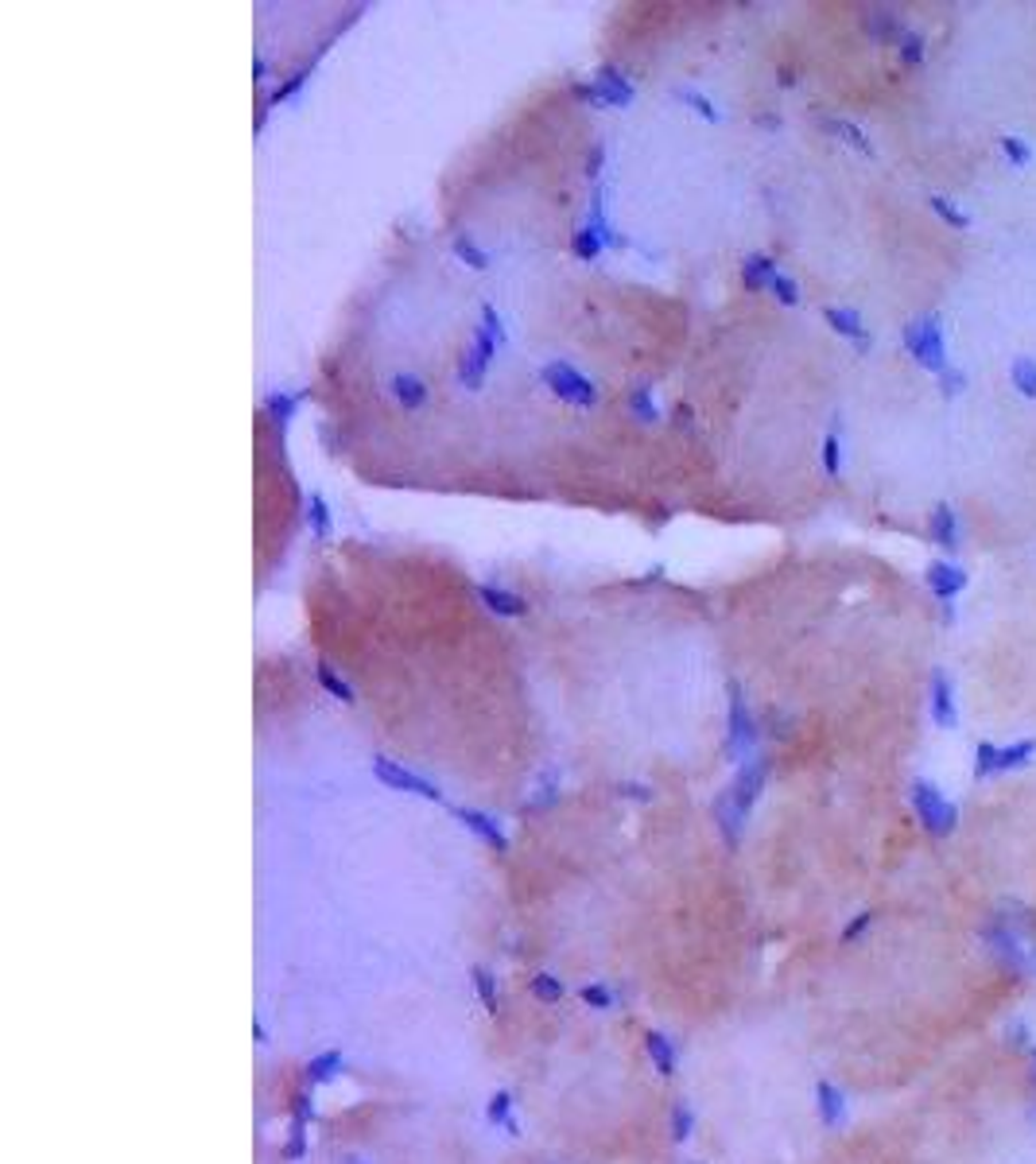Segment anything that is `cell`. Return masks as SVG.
Masks as SVG:
<instances>
[{"label": "cell", "mask_w": 1036, "mask_h": 1164, "mask_svg": "<svg viewBox=\"0 0 1036 1164\" xmlns=\"http://www.w3.org/2000/svg\"><path fill=\"white\" fill-rule=\"evenodd\" d=\"M823 470H827V477L843 474V439H838V431H827V439H823Z\"/></svg>", "instance_id": "obj_39"}, {"label": "cell", "mask_w": 1036, "mask_h": 1164, "mask_svg": "<svg viewBox=\"0 0 1036 1164\" xmlns=\"http://www.w3.org/2000/svg\"><path fill=\"white\" fill-rule=\"evenodd\" d=\"M455 819L466 827V831H474L481 843H490L494 850H509V834L501 831V823L494 819V816H485V812H478V807H455Z\"/></svg>", "instance_id": "obj_12"}, {"label": "cell", "mask_w": 1036, "mask_h": 1164, "mask_svg": "<svg viewBox=\"0 0 1036 1164\" xmlns=\"http://www.w3.org/2000/svg\"><path fill=\"white\" fill-rule=\"evenodd\" d=\"M618 796H637V800H653V792H649V788H640V784H618Z\"/></svg>", "instance_id": "obj_45"}, {"label": "cell", "mask_w": 1036, "mask_h": 1164, "mask_svg": "<svg viewBox=\"0 0 1036 1164\" xmlns=\"http://www.w3.org/2000/svg\"><path fill=\"white\" fill-rule=\"evenodd\" d=\"M715 823H719V831H722V838H726V847H737L741 827H746V816H741L737 807H734L730 792H722V796L715 800Z\"/></svg>", "instance_id": "obj_24"}, {"label": "cell", "mask_w": 1036, "mask_h": 1164, "mask_svg": "<svg viewBox=\"0 0 1036 1164\" xmlns=\"http://www.w3.org/2000/svg\"><path fill=\"white\" fill-rule=\"evenodd\" d=\"M928 43H924V36L916 27H904V36H900V43H897V55H900V62L904 67H924V51Z\"/></svg>", "instance_id": "obj_31"}, {"label": "cell", "mask_w": 1036, "mask_h": 1164, "mask_svg": "<svg viewBox=\"0 0 1036 1164\" xmlns=\"http://www.w3.org/2000/svg\"><path fill=\"white\" fill-rule=\"evenodd\" d=\"M342 1164H362V1160H358V1156H349V1160H342Z\"/></svg>", "instance_id": "obj_49"}, {"label": "cell", "mask_w": 1036, "mask_h": 1164, "mask_svg": "<svg viewBox=\"0 0 1036 1164\" xmlns=\"http://www.w3.org/2000/svg\"><path fill=\"white\" fill-rule=\"evenodd\" d=\"M862 27H866V36L873 40V43H900V36H904V20L889 8V5H878V8H866V16H862Z\"/></svg>", "instance_id": "obj_14"}, {"label": "cell", "mask_w": 1036, "mask_h": 1164, "mask_svg": "<svg viewBox=\"0 0 1036 1164\" xmlns=\"http://www.w3.org/2000/svg\"><path fill=\"white\" fill-rule=\"evenodd\" d=\"M769 768H772L769 757H750V761H741V768H737V776H734V784L726 788L741 816H750L753 803L761 800V792H765V784H769Z\"/></svg>", "instance_id": "obj_7"}, {"label": "cell", "mask_w": 1036, "mask_h": 1164, "mask_svg": "<svg viewBox=\"0 0 1036 1164\" xmlns=\"http://www.w3.org/2000/svg\"><path fill=\"white\" fill-rule=\"evenodd\" d=\"M299 404H303V396H299V393H283V388H280V393H268L265 412L276 419V424H287V419L299 412Z\"/></svg>", "instance_id": "obj_32"}, {"label": "cell", "mask_w": 1036, "mask_h": 1164, "mask_svg": "<svg viewBox=\"0 0 1036 1164\" xmlns=\"http://www.w3.org/2000/svg\"><path fill=\"white\" fill-rule=\"evenodd\" d=\"M940 388H944V396H947V400L963 396V388H966V373H963V369H955V365H947V369L940 373Z\"/></svg>", "instance_id": "obj_43"}, {"label": "cell", "mask_w": 1036, "mask_h": 1164, "mask_svg": "<svg viewBox=\"0 0 1036 1164\" xmlns=\"http://www.w3.org/2000/svg\"><path fill=\"white\" fill-rule=\"evenodd\" d=\"M602 164H606V144L598 140V144L591 148V155H587V179H598V175H602Z\"/></svg>", "instance_id": "obj_44"}, {"label": "cell", "mask_w": 1036, "mask_h": 1164, "mask_svg": "<svg viewBox=\"0 0 1036 1164\" xmlns=\"http://www.w3.org/2000/svg\"><path fill=\"white\" fill-rule=\"evenodd\" d=\"M455 256H459V261H466L474 272H485V268H490V252L478 249L470 234H459V237H455Z\"/></svg>", "instance_id": "obj_33"}, {"label": "cell", "mask_w": 1036, "mask_h": 1164, "mask_svg": "<svg viewBox=\"0 0 1036 1164\" xmlns=\"http://www.w3.org/2000/svg\"><path fill=\"white\" fill-rule=\"evenodd\" d=\"M997 152L1006 155V159H1010V168H1017V171L1032 164V144H1028V140H1021V137H1001V140H997Z\"/></svg>", "instance_id": "obj_34"}, {"label": "cell", "mask_w": 1036, "mask_h": 1164, "mask_svg": "<svg viewBox=\"0 0 1036 1164\" xmlns=\"http://www.w3.org/2000/svg\"><path fill=\"white\" fill-rule=\"evenodd\" d=\"M931 540L944 547V552H959V512L947 505V501H940L931 509Z\"/></svg>", "instance_id": "obj_17"}, {"label": "cell", "mask_w": 1036, "mask_h": 1164, "mask_svg": "<svg viewBox=\"0 0 1036 1164\" xmlns=\"http://www.w3.org/2000/svg\"><path fill=\"white\" fill-rule=\"evenodd\" d=\"M342 1067H346V1056H342L338 1048H331V1052H318V1056H311V1059H307V1067H303V1075H307V1083H311V1087H322V1083L338 1079Z\"/></svg>", "instance_id": "obj_20"}, {"label": "cell", "mask_w": 1036, "mask_h": 1164, "mask_svg": "<svg viewBox=\"0 0 1036 1164\" xmlns=\"http://www.w3.org/2000/svg\"><path fill=\"white\" fill-rule=\"evenodd\" d=\"M928 206H931V214L940 221H947L951 230H970V214L959 210V202H951L947 194H928Z\"/></svg>", "instance_id": "obj_29"}, {"label": "cell", "mask_w": 1036, "mask_h": 1164, "mask_svg": "<svg viewBox=\"0 0 1036 1164\" xmlns=\"http://www.w3.org/2000/svg\"><path fill=\"white\" fill-rule=\"evenodd\" d=\"M644 1052H649L653 1072H656L660 1079H672V1075H675L679 1052H675V1044H672L668 1032H660V1028H649V1032H644Z\"/></svg>", "instance_id": "obj_16"}, {"label": "cell", "mask_w": 1036, "mask_h": 1164, "mask_svg": "<svg viewBox=\"0 0 1036 1164\" xmlns=\"http://www.w3.org/2000/svg\"><path fill=\"white\" fill-rule=\"evenodd\" d=\"M823 128H827L831 137L843 140L847 148H854L858 155H866V159L878 155V152H873V144H869V137H866V128H858L854 121H847V117H827V121H823Z\"/></svg>", "instance_id": "obj_18"}, {"label": "cell", "mask_w": 1036, "mask_h": 1164, "mask_svg": "<svg viewBox=\"0 0 1036 1164\" xmlns=\"http://www.w3.org/2000/svg\"><path fill=\"white\" fill-rule=\"evenodd\" d=\"M528 990H532L536 1001H543V1006H556V1001L567 997V982H563L559 975H552V970H540V975H532V978H528Z\"/></svg>", "instance_id": "obj_25"}, {"label": "cell", "mask_w": 1036, "mask_h": 1164, "mask_svg": "<svg viewBox=\"0 0 1036 1164\" xmlns=\"http://www.w3.org/2000/svg\"><path fill=\"white\" fill-rule=\"evenodd\" d=\"M928 706H931V722L944 726V730H955L959 726V706H955V687H951V675L944 668H931V679H928Z\"/></svg>", "instance_id": "obj_9"}, {"label": "cell", "mask_w": 1036, "mask_h": 1164, "mask_svg": "<svg viewBox=\"0 0 1036 1164\" xmlns=\"http://www.w3.org/2000/svg\"><path fill=\"white\" fill-rule=\"evenodd\" d=\"M478 598H481V606L490 609V613H497V618H528V598H521V594H512V590H505V587H494V582H485V587H478Z\"/></svg>", "instance_id": "obj_15"}, {"label": "cell", "mask_w": 1036, "mask_h": 1164, "mask_svg": "<svg viewBox=\"0 0 1036 1164\" xmlns=\"http://www.w3.org/2000/svg\"><path fill=\"white\" fill-rule=\"evenodd\" d=\"M602 249H606V237L594 230L591 221H582L578 230H575V237H571V252L578 256V261H594Z\"/></svg>", "instance_id": "obj_27"}, {"label": "cell", "mask_w": 1036, "mask_h": 1164, "mask_svg": "<svg viewBox=\"0 0 1036 1164\" xmlns=\"http://www.w3.org/2000/svg\"><path fill=\"white\" fill-rule=\"evenodd\" d=\"M578 997H582V1006H591V1010H598V1013L613 1010V990H606V986H598V982L582 986V990H578Z\"/></svg>", "instance_id": "obj_42"}, {"label": "cell", "mask_w": 1036, "mask_h": 1164, "mask_svg": "<svg viewBox=\"0 0 1036 1164\" xmlns=\"http://www.w3.org/2000/svg\"><path fill=\"white\" fill-rule=\"evenodd\" d=\"M393 396H397V404L404 412H419L428 404V384L419 377H412V373H397L393 377Z\"/></svg>", "instance_id": "obj_23"}, {"label": "cell", "mask_w": 1036, "mask_h": 1164, "mask_svg": "<svg viewBox=\"0 0 1036 1164\" xmlns=\"http://www.w3.org/2000/svg\"><path fill=\"white\" fill-rule=\"evenodd\" d=\"M909 800H913V812H916V819L924 823V831H931V834L947 838V834L959 827V807H955V803H947L935 784H928V781H913Z\"/></svg>", "instance_id": "obj_3"}, {"label": "cell", "mask_w": 1036, "mask_h": 1164, "mask_svg": "<svg viewBox=\"0 0 1036 1164\" xmlns=\"http://www.w3.org/2000/svg\"><path fill=\"white\" fill-rule=\"evenodd\" d=\"M474 990H478V997H481V1010L490 1013V1017H497L501 994H497V975H494L490 966H474Z\"/></svg>", "instance_id": "obj_26"}, {"label": "cell", "mask_w": 1036, "mask_h": 1164, "mask_svg": "<svg viewBox=\"0 0 1036 1164\" xmlns=\"http://www.w3.org/2000/svg\"><path fill=\"white\" fill-rule=\"evenodd\" d=\"M318 684L327 687V691H331L334 699H342L346 706H349V703H358V699H353V687L346 684V679H342V675H338V671H334L331 664H318Z\"/></svg>", "instance_id": "obj_38"}, {"label": "cell", "mask_w": 1036, "mask_h": 1164, "mask_svg": "<svg viewBox=\"0 0 1036 1164\" xmlns=\"http://www.w3.org/2000/svg\"><path fill=\"white\" fill-rule=\"evenodd\" d=\"M816 1107H819V1122L823 1125H843V1118H847V1107H843V1091H838L834 1083H827V1079H819L816 1083Z\"/></svg>", "instance_id": "obj_19"}, {"label": "cell", "mask_w": 1036, "mask_h": 1164, "mask_svg": "<svg viewBox=\"0 0 1036 1164\" xmlns=\"http://www.w3.org/2000/svg\"><path fill=\"white\" fill-rule=\"evenodd\" d=\"M823 322H827V327H831L838 338L854 342L858 349H869V327L862 322L858 311H850V307H823Z\"/></svg>", "instance_id": "obj_13"}, {"label": "cell", "mask_w": 1036, "mask_h": 1164, "mask_svg": "<svg viewBox=\"0 0 1036 1164\" xmlns=\"http://www.w3.org/2000/svg\"><path fill=\"white\" fill-rule=\"evenodd\" d=\"M575 97H578V102L598 105V109H625V105H633L637 89H633V82L625 78V71L602 67L594 82H578V86H575Z\"/></svg>", "instance_id": "obj_4"}, {"label": "cell", "mask_w": 1036, "mask_h": 1164, "mask_svg": "<svg viewBox=\"0 0 1036 1164\" xmlns=\"http://www.w3.org/2000/svg\"><path fill=\"white\" fill-rule=\"evenodd\" d=\"M481 331L490 334L497 346H505V342H509V331H505V322H501V315H497V307H494V303H481Z\"/></svg>", "instance_id": "obj_41"}, {"label": "cell", "mask_w": 1036, "mask_h": 1164, "mask_svg": "<svg viewBox=\"0 0 1036 1164\" xmlns=\"http://www.w3.org/2000/svg\"><path fill=\"white\" fill-rule=\"evenodd\" d=\"M675 97H679V102H684V105H691V109H695V113H699L703 121H710V124H719V121H722L719 105L710 102L706 93H699V89H675Z\"/></svg>", "instance_id": "obj_36"}, {"label": "cell", "mask_w": 1036, "mask_h": 1164, "mask_svg": "<svg viewBox=\"0 0 1036 1164\" xmlns=\"http://www.w3.org/2000/svg\"><path fill=\"white\" fill-rule=\"evenodd\" d=\"M1010 380L1013 388L1025 396V400H1036V358H1013V369H1010Z\"/></svg>", "instance_id": "obj_30"}, {"label": "cell", "mask_w": 1036, "mask_h": 1164, "mask_svg": "<svg viewBox=\"0 0 1036 1164\" xmlns=\"http://www.w3.org/2000/svg\"><path fill=\"white\" fill-rule=\"evenodd\" d=\"M668 1134H672L675 1145H688L691 1134H695V1107L684 1103V1098H679V1103L672 1107V1125H668Z\"/></svg>", "instance_id": "obj_28"}, {"label": "cell", "mask_w": 1036, "mask_h": 1164, "mask_svg": "<svg viewBox=\"0 0 1036 1164\" xmlns=\"http://www.w3.org/2000/svg\"><path fill=\"white\" fill-rule=\"evenodd\" d=\"M730 730H726V753L734 757V761H741L746 753H753V746H757V719H753V710H750V703H746V691H741V684L737 679H730Z\"/></svg>", "instance_id": "obj_5"}, {"label": "cell", "mask_w": 1036, "mask_h": 1164, "mask_svg": "<svg viewBox=\"0 0 1036 1164\" xmlns=\"http://www.w3.org/2000/svg\"><path fill=\"white\" fill-rule=\"evenodd\" d=\"M629 412L637 415V424H656V419H660V408H656L653 388H637V393L629 396Z\"/></svg>", "instance_id": "obj_35"}, {"label": "cell", "mask_w": 1036, "mask_h": 1164, "mask_svg": "<svg viewBox=\"0 0 1036 1164\" xmlns=\"http://www.w3.org/2000/svg\"><path fill=\"white\" fill-rule=\"evenodd\" d=\"M512 1094L509 1091H494L490 1094V1103H485V1118H490L494 1125H501L509 1138H521V1122H516V1114H512Z\"/></svg>", "instance_id": "obj_22"}, {"label": "cell", "mask_w": 1036, "mask_h": 1164, "mask_svg": "<svg viewBox=\"0 0 1036 1164\" xmlns=\"http://www.w3.org/2000/svg\"><path fill=\"white\" fill-rule=\"evenodd\" d=\"M497 342L485 334L481 327H478V334H474V342L462 349V358H459V380H462V388H470V393H478V388L485 384V369L494 365V358H497Z\"/></svg>", "instance_id": "obj_8"}, {"label": "cell", "mask_w": 1036, "mask_h": 1164, "mask_svg": "<svg viewBox=\"0 0 1036 1164\" xmlns=\"http://www.w3.org/2000/svg\"><path fill=\"white\" fill-rule=\"evenodd\" d=\"M776 272H781V268H776V261L769 252H750L746 261H741V280H746L750 291H769V280Z\"/></svg>", "instance_id": "obj_21"}, {"label": "cell", "mask_w": 1036, "mask_h": 1164, "mask_svg": "<svg viewBox=\"0 0 1036 1164\" xmlns=\"http://www.w3.org/2000/svg\"><path fill=\"white\" fill-rule=\"evenodd\" d=\"M311 532L318 540L331 536V509H327V501H322V493H311Z\"/></svg>", "instance_id": "obj_40"}, {"label": "cell", "mask_w": 1036, "mask_h": 1164, "mask_svg": "<svg viewBox=\"0 0 1036 1164\" xmlns=\"http://www.w3.org/2000/svg\"><path fill=\"white\" fill-rule=\"evenodd\" d=\"M540 380H543V388H547V393H552L556 400H563V404H571V408H578V412H587V408L598 404L594 380L582 377V373H578L575 365H567V362H547V365L540 369Z\"/></svg>", "instance_id": "obj_2"}, {"label": "cell", "mask_w": 1036, "mask_h": 1164, "mask_svg": "<svg viewBox=\"0 0 1036 1164\" xmlns=\"http://www.w3.org/2000/svg\"><path fill=\"white\" fill-rule=\"evenodd\" d=\"M311 1122H315V1094L299 1091L296 1098H291V1138L283 1145V1156L291 1164L307 1156V1129H311Z\"/></svg>", "instance_id": "obj_11"}, {"label": "cell", "mask_w": 1036, "mask_h": 1164, "mask_svg": "<svg viewBox=\"0 0 1036 1164\" xmlns=\"http://www.w3.org/2000/svg\"><path fill=\"white\" fill-rule=\"evenodd\" d=\"M675 428H691V408H684V404L675 408Z\"/></svg>", "instance_id": "obj_46"}, {"label": "cell", "mask_w": 1036, "mask_h": 1164, "mask_svg": "<svg viewBox=\"0 0 1036 1164\" xmlns=\"http://www.w3.org/2000/svg\"><path fill=\"white\" fill-rule=\"evenodd\" d=\"M924 582H928V590L940 602H955L970 587V574L959 563H951V559H931L924 567Z\"/></svg>", "instance_id": "obj_10"}, {"label": "cell", "mask_w": 1036, "mask_h": 1164, "mask_svg": "<svg viewBox=\"0 0 1036 1164\" xmlns=\"http://www.w3.org/2000/svg\"><path fill=\"white\" fill-rule=\"evenodd\" d=\"M252 1037H256V1044H268V1037H265V1025H261V1021H252Z\"/></svg>", "instance_id": "obj_47"}, {"label": "cell", "mask_w": 1036, "mask_h": 1164, "mask_svg": "<svg viewBox=\"0 0 1036 1164\" xmlns=\"http://www.w3.org/2000/svg\"><path fill=\"white\" fill-rule=\"evenodd\" d=\"M944 622H947V625L955 622V602H944Z\"/></svg>", "instance_id": "obj_48"}, {"label": "cell", "mask_w": 1036, "mask_h": 1164, "mask_svg": "<svg viewBox=\"0 0 1036 1164\" xmlns=\"http://www.w3.org/2000/svg\"><path fill=\"white\" fill-rule=\"evenodd\" d=\"M769 291H772V299L781 303V307H800V283H796L788 272H776V276L769 280Z\"/></svg>", "instance_id": "obj_37"}, {"label": "cell", "mask_w": 1036, "mask_h": 1164, "mask_svg": "<svg viewBox=\"0 0 1036 1164\" xmlns=\"http://www.w3.org/2000/svg\"><path fill=\"white\" fill-rule=\"evenodd\" d=\"M900 342H904V349H909V358H913L920 369L935 373V377H940V373L951 365V362H947V338H944L940 315H920V318H913V322H904Z\"/></svg>", "instance_id": "obj_1"}, {"label": "cell", "mask_w": 1036, "mask_h": 1164, "mask_svg": "<svg viewBox=\"0 0 1036 1164\" xmlns=\"http://www.w3.org/2000/svg\"><path fill=\"white\" fill-rule=\"evenodd\" d=\"M373 772H377V781H380V784H388L393 792H408V796H419V800H428V803H446V796H443V788H439V784H431L428 776L412 772V768H408V765H400V761L377 757V761H373Z\"/></svg>", "instance_id": "obj_6"}]
</instances>
